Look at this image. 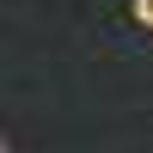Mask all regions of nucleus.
<instances>
[{
  "label": "nucleus",
  "mask_w": 153,
  "mask_h": 153,
  "mask_svg": "<svg viewBox=\"0 0 153 153\" xmlns=\"http://www.w3.org/2000/svg\"><path fill=\"white\" fill-rule=\"evenodd\" d=\"M135 25H147V31H153V0H135Z\"/></svg>",
  "instance_id": "f257e3e1"
}]
</instances>
